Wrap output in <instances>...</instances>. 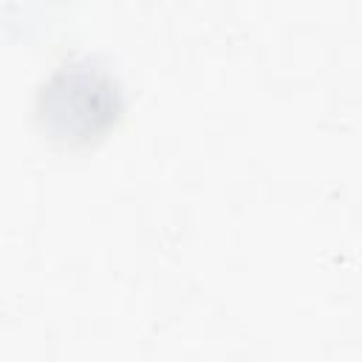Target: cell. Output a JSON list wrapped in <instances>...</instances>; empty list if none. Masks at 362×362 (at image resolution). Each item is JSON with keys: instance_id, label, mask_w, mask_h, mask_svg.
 <instances>
[{"instance_id": "cell-1", "label": "cell", "mask_w": 362, "mask_h": 362, "mask_svg": "<svg viewBox=\"0 0 362 362\" xmlns=\"http://www.w3.org/2000/svg\"><path fill=\"white\" fill-rule=\"evenodd\" d=\"M116 85L90 62L59 68L37 93V119L42 130L65 144L90 141L116 119Z\"/></svg>"}]
</instances>
